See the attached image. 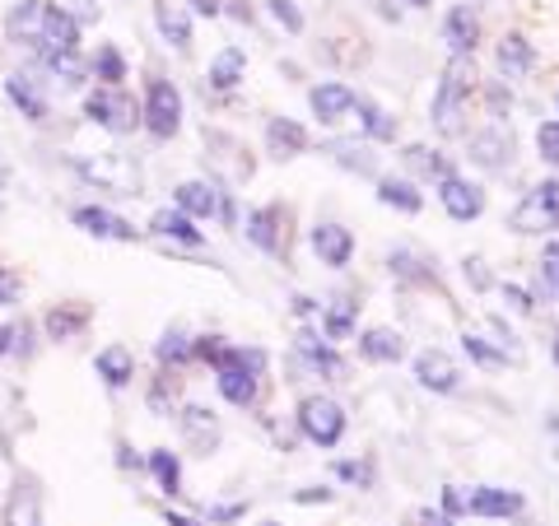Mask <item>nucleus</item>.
<instances>
[{"label":"nucleus","mask_w":559,"mask_h":526,"mask_svg":"<svg viewBox=\"0 0 559 526\" xmlns=\"http://www.w3.org/2000/svg\"><path fill=\"white\" fill-rule=\"evenodd\" d=\"M261 373H266V349L252 345H224L215 359V387L238 410H252L261 396Z\"/></svg>","instance_id":"nucleus-1"},{"label":"nucleus","mask_w":559,"mask_h":526,"mask_svg":"<svg viewBox=\"0 0 559 526\" xmlns=\"http://www.w3.org/2000/svg\"><path fill=\"white\" fill-rule=\"evenodd\" d=\"M476 89V70H471V57H452L443 80H439V94H433V127L443 135H457V117L466 112V98Z\"/></svg>","instance_id":"nucleus-2"},{"label":"nucleus","mask_w":559,"mask_h":526,"mask_svg":"<svg viewBox=\"0 0 559 526\" xmlns=\"http://www.w3.org/2000/svg\"><path fill=\"white\" fill-rule=\"evenodd\" d=\"M140 127H145L154 140H173L182 131V89L173 80L154 75L145 84V103H140Z\"/></svg>","instance_id":"nucleus-3"},{"label":"nucleus","mask_w":559,"mask_h":526,"mask_svg":"<svg viewBox=\"0 0 559 526\" xmlns=\"http://www.w3.org/2000/svg\"><path fill=\"white\" fill-rule=\"evenodd\" d=\"M84 117L112 135H131L140 127V103L127 89H103L98 84V89L84 94Z\"/></svg>","instance_id":"nucleus-4"},{"label":"nucleus","mask_w":559,"mask_h":526,"mask_svg":"<svg viewBox=\"0 0 559 526\" xmlns=\"http://www.w3.org/2000/svg\"><path fill=\"white\" fill-rule=\"evenodd\" d=\"M294 419H299V433L308 443H318L322 452H331L345 438V410L331 396H304Z\"/></svg>","instance_id":"nucleus-5"},{"label":"nucleus","mask_w":559,"mask_h":526,"mask_svg":"<svg viewBox=\"0 0 559 526\" xmlns=\"http://www.w3.org/2000/svg\"><path fill=\"white\" fill-rule=\"evenodd\" d=\"M242 234H248L252 248H261L266 256L285 261L289 256V205H280V201L257 205L252 215H248V224H242Z\"/></svg>","instance_id":"nucleus-6"},{"label":"nucleus","mask_w":559,"mask_h":526,"mask_svg":"<svg viewBox=\"0 0 559 526\" xmlns=\"http://www.w3.org/2000/svg\"><path fill=\"white\" fill-rule=\"evenodd\" d=\"M513 229L518 234H550V229H559V178L532 187L527 196L518 201Z\"/></svg>","instance_id":"nucleus-7"},{"label":"nucleus","mask_w":559,"mask_h":526,"mask_svg":"<svg viewBox=\"0 0 559 526\" xmlns=\"http://www.w3.org/2000/svg\"><path fill=\"white\" fill-rule=\"evenodd\" d=\"M70 224L84 229L90 238H103V242H135L140 238V229H131V219H121L103 205H75L70 210Z\"/></svg>","instance_id":"nucleus-8"},{"label":"nucleus","mask_w":559,"mask_h":526,"mask_svg":"<svg viewBox=\"0 0 559 526\" xmlns=\"http://www.w3.org/2000/svg\"><path fill=\"white\" fill-rule=\"evenodd\" d=\"M415 382L425 392H433V396H452L462 387V368L452 363L443 349H419L415 355Z\"/></svg>","instance_id":"nucleus-9"},{"label":"nucleus","mask_w":559,"mask_h":526,"mask_svg":"<svg viewBox=\"0 0 559 526\" xmlns=\"http://www.w3.org/2000/svg\"><path fill=\"white\" fill-rule=\"evenodd\" d=\"M439 201H443V210L457 224L485 215V191H480V182H466L462 172H448V178H439Z\"/></svg>","instance_id":"nucleus-10"},{"label":"nucleus","mask_w":559,"mask_h":526,"mask_svg":"<svg viewBox=\"0 0 559 526\" xmlns=\"http://www.w3.org/2000/svg\"><path fill=\"white\" fill-rule=\"evenodd\" d=\"M294 355H299L312 373L318 378H331V382H341V373H345V359L331 349V340L326 336H318L312 326H304L299 336H294Z\"/></svg>","instance_id":"nucleus-11"},{"label":"nucleus","mask_w":559,"mask_h":526,"mask_svg":"<svg viewBox=\"0 0 559 526\" xmlns=\"http://www.w3.org/2000/svg\"><path fill=\"white\" fill-rule=\"evenodd\" d=\"M308 242L322 266H331V271H345L349 256H355V234H349L345 224H318V229L308 234Z\"/></svg>","instance_id":"nucleus-12"},{"label":"nucleus","mask_w":559,"mask_h":526,"mask_svg":"<svg viewBox=\"0 0 559 526\" xmlns=\"http://www.w3.org/2000/svg\"><path fill=\"white\" fill-rule=\"evenodd\" d=\"M355 103H359V94L349 89V84H341V80H326V84H312L308 89V108H312V117L318 121H341L345 112H355Z\"/></svg>","instance_id":"nucleus-13"},{"label":"nucleus","mask_w":559,"mask_h":526,"mask_svg":"<svg viewBox=\"0 0 559 526\" xmlns=\"http://www.w3.org/2000/svg\"><path fill=\"white\" fill-rule=\"evenodd\" d=\"M471 159H476L480 168H495V172H503L513 164V131L503 127V121H495L489 131H480V135H471Z\"/></svg>","instance_id":"nucleus-14"},{"label":"nucleus","mask_w":559,"mask_h":526,"mask_svg":"<svg viewBox=\"0 0 559 526\" xmlns=\"http://www.w3.org/2000/svg\"><path fill=\"white\" fill-rule=\"evenodd\" d=\"M90 322H94L90 303H57V308H47V318H43V336L66 345V340L84 336V326H90Z\"/></svg>","instance_id":"nucleus-15"},{"label":"nucleus","mask_w":559,"mask_h":526,"mask_svg":"<svg viewBox=\"0 0 559 526\" xmlns=\"http://www.w3.org/2000/svg\"><path fill=\"white\" fill-rule=\"evenodd\" d=\"M94 373L103 378V387H108V392L131 387V378H135V355H131L127 345H103L98 355H94Z\"/></svg>","instance_id":"nucleus-16"},{"label":"nucleus","mask_w":559,"mask_h":526,"mask_svg":"<svg viewBox=\"0 0 559 526\" xmlns=\"http://www.w3.org/2000/svg\"><path fill=\"white\" fill-rule=\"evenodd\" d=\"M443 38L452 47V57H471V51L480 47V20L471 5H452L448 20H443Z\"/></svg>","instance_id":"nucleus-17"},{"label":"nucleus","mask_w":559,"mask_h":526,"mask_svg":"<svg viewBox=\"0 0 559 526\" xmlns=\"http://www.w3.org/2000/svg\"><path fill=\"white\" fill-rule=\"evenodd\" d=\"M5 526H43V494L33 476L14 480V494L5 503Z\"/></svg>","instance_id":"nucleus-18"},{"label":"nucleus","mask_w":559,"mask_h":526,"mask_svg":"<svg viewBox=\"0 0 559 526\" xmlns=\"http://www.w3.org/2000/svg\"><path fill=\"white\" fill-rule=\"evenodd\" d=\"M466 513H476V517H518L522 513V494H518V489L480 485V489H471Z\"/></svg>","instance_id":"nucleus-19"},{"label":"nucleus","mask_w":559,"mask_h":526,"mask_svg":"<svg viewBox=\"0 0 559 526\" xmlns=\"http://www.w3.org/2000/svg\"><path fill=\"white\" fill-rule=\"evenodd\" d=\"M178 425H182V433H187V443L201 452V457H210V452L219 447V419H215V410H205V406H182V415H178Z\"/></svg>","instance_id":"nucleus-20"},{"label":"nucleus","mask_w":559,"mask_h":526,"mask_svg":"<svg viewBox=\"0 0 559 526\" xmlns=\"http://www.w3.org/2000/svg\"><path fill=\"white\" fill-rule=\"evenodd\" d=\"M150 234L178 242V248H201V242H205V234L197 229V219H187L182 210H154V215H150Z\"/></svg>","instance_id":"nucleus-21"},{"label":"nucleus","mask_w":559,"mask_h":526,"mask_svg":"<svg viewBox=\"0 0 559 526\" xmlns=\"http://www.w3.org/2000/svg\"><path fill=\"white\" fill-rule=\"evenodd\" d=\"M266 150L275 154V159H299V154L308 150V131L294 117H271L266 121Z\"/></svg>","instance_id":"nucleus-22"},{"label":"nucleus","mask_w":559,"mask_h":526,"mask_svg":"<svg viewBox=\"0 0 559 526\" xmlns=\"http://www.w3.org/2000/svg\"><path fill=\"white\" fill-rule=\"evenodd\" d=\"M173 201H178L173 210H182L187 219H215L219 215V187L215 182H182Z\"/></svg>","instance_id":"nucleus-23"},{"label":"nucleus","mask_w":559,"mask_h":526,"mask_svg":"<svg viewBox=\"0 0 559 526\" xmlns=\"http://www.w3.org/2000/svg\"><path fill=\"white\" fill-rule=\"evenodd\" d=\"M242 70H248V57H242V47H224L215 61H210L205 70V84L215 94H234L238 84H242Z\"/></svg>","instance_id":"nucleus-24"},{"label":"nucleus","mask_w":559,"mask_h":526,"mask_svg":"<svg viewBox=\"0 0 559 526\" xmlns=\"http://www.w3.org/2000/svg\"><path fill=\"white\" fill-rule=\"evenodd\" d=\"M359 355L369 363H396L406 355V340H401V331H392V326H369L359 336Z\"/></svg>","instance_id":"nucleus-25"},{"label":"nucleus","mask_w":559,"mask_h":526,"mask_svg":"<svg viewBox=\"0 0 559 526\" xmlns=\"http://www.w3.org/2000/svg\"><path fill=\"white\" fill-rule=\"evenodd\" d=\"M388 271L401 279V285H429V289H439V275H433V266L419 252H411V248H392L388 252Z\"/></svg>","instance_id":"nucleus-26"},{"label":"nucleus","mask_w":559,"mask_h":526,"mask_svg":"<svg viewBox=\"0 0 559 526\" xmlns=\"http://www.w3.org/2000/svg\"><path fill=\"white\" fill-rule=\"evenodd\" d=\"M5 98L20 108L24 121H47V98L38 94V80L33 75H10L5 80Z\"/></svg>","instance_id":"nucleus-27"},{"label":"nucleus","mask_w":559,"mask_h":526,"mask_svg":"<svg viewBox=\"0 0 559 526\" xmlns=\"http://www.w3.org/2000/svg\"><path fill=\"white\" fill-rule=\"evenodd\" d=\"M154 24L173 43V51H191V20L173 5V0H154Z\"/></svg>","instance_id":"nucleus-28"},{"label":"nucleus","mask_w":559,"mask_h":526,"mask_svg":"<svg viewBox=\"0 0 559 526\" xmlns=\"http://www.w3.org/2000/svg\"><path fill=\"white\" fill-rule=\"evenodd\" d=\"M145 470H150L154 485H159L168 499H178V494H182V462H178V452L154 447L150 457H145Z\"/></svg>","instance_id":"nucleus-29"},{"label":"nucleus","mask_w":559,"mask_h":526,"mask_svg":"<svg viewBox=\"0 0 559 526\" xmlns=\"http://www.w3.org/2000/svg\"><path fill=\"white\" fill-rule=\"evenodd\" d=\"M90 75L103 84V89H121V80H127V57H121L112 43H103L90 57Z\"/></svg>","instance_id":"nucleus-30"},{"label":"nucleus","mask_w":559,"mask_h":526,"mask_svg":"<svg viewBox=\"0 0 559 526\" xmlns=\"http://www.w3.org/2000/svg\"><path fill=\"white\" fill-rule=\"evenodd\" d=\"M154 359H159V368H168V373H182V368L191 363V340L182 326H168L159 345H154Z\"/></svg>","instance_id":"nucleus-31"},{"label":"nucleus","mask_w":559,"mask_h":526,"mask_svg":"<svg viewBox=\"0 0 559 526\" xmlns=\"http://www.w3.org/2000/svg\"><path fill=\"white\" fill-rule=\"evenodd\" d=\"M355 322H359V303L355 298H341V303H331L322 312V336L326 340H349L355 336Z\"/></svg>","instance_id":"nucleus-32"},{"label":"nucleus","mask_w":559,"mask_h":526,"mask_svg":"<svg viewBox=\"0 0 559 526\" xmlns=\"http://www.w3.org/2000/svg\"><path fill=\"white\" fill-rule=\"evenodd\" d=\"M378 201L401 210V215H419V210H425V196L415 191V182H401V178H382L378 182Z\"/></svg>","instance_id":"nucleus-33"},{"label":"nucleus","mask_w":559,"mask_h":526,"mask_svg":"<svg viewBox=\"0 0 559 526\" xmlns=\"http://www.w3.org/2000/svg\"><path fill=\"white\" fill-rule=\"evenodd\" d=\"M532 65H536L532 43L522 38V33H509V38L499 43V70H503V75H527Z\"/></svg>","instance_id":"nucleus-34"},{"label":"nucleus","mask_w":559,"mask_h":526,"mask_svg":"<svg viewBox=\"0 0 559 526\" xmlns=\"http://www.w3.org/2000/svg\"><path fill=\"white\" fill-rule=\"evenodd\" d=\"M145 401H150V410H154V415H178V373L159 368V378L150 382Z\"/></svg>","instance_id":"nucleus-35"},{"label":"nucleus","mask_w":559,"mask_h":526,"mask_svg":"<svg viewBox=\"0 0 559 526\" xmlns=\"http://www.w3.org/2000/svg\"><path fill=\"white\" fill-rule=\"evenodd\" d=\"M355 112H359L364 135H373V140H396V117H388V112L378 108V103L359 98V103H355Z\"/></svg>","instance_id":"nucleus-36"},{"label":"nucleus","mask_w":559,"mask_h":526,"mask_svg":"<svg viewBox=\"0 0 559 526\" xmlns=\"http://www.w3.org/2000/svg\"><path fill=\"white\" fill-rule=\"evenodd\" d=\"M326 154H331V159H336L341 168H355V172H364V178H373V159H369V150L355 145V140H331Z\"/></svg>","instance_id":"nucleus-37"},{"label":"nucleus","mask_w":559,"mask_h":526,"mask_svg":"<svg viewBox=\"0 0 559 526\" xmlns=\"http://www.w3.org/2000/svg\"><path fill=\"white\" fill-rule=\"evenodd\" d=\"M401 159H406V168H415L419 178H448V172H452L443 154L439 150H425V145H411Z\"/></svg>","instance_id":"nucleus-38"},{"label":"nucleus","mask_w":559,"mask_h":526,"mask_svg":"<svg viewBox=\"0 0 559 526\" xmlns=\"http://www.w3.org/2000/svg\"><path fill=\"white\" fill-rule=\"evenodd\" d=\"M462 349H466V359H476L480 368H503V363H509V355H503L499 345H489L485 336H471V331L462 336Z\"/></svg>","instance_id":"nucleus-39"},{"label":"nucleus","mask_w":559,"mask_h":526,"mask_svg":"<svg viewBox=\"0 0 559 526\" xmlns=\"http://www.w3.org/2000/svg\"><path fill=\"white\" fill-rule=\"evenodd\" d=\"M336 476L345 485H355V489H373L378 485V466L369 457H359V462H336Z\"/></svg>","instance_id":"nucleus-40"},{"label":"nucleus","mask_w":559,"mask_h":526,"mask_svg":"<svg viewBox=\"0 0 559 526\" xmlns=\"http://www.w3.org/2000/svg\"><path fill=\"white\" fill-rule=\"evenodd\" d=\"M536 154L546 164H559V121H540L536 127Z\"/></svg>","instance_id":"nucleus-41"},{"label":"nucleus","mask_w":559,"mask_h":526,"mask_svg":"<svg viewBox=\"0 0 559 526\" xmlns=\"http://www.w3.org/2000/svg\"><path fill=\"white\" fill-rule=\"evenodd\" d=\"M266 10H271L275 24H285V33H304V14L294 0H266Z\"/></svg>","instance_id":"nucleus-42"},{"label":"nucleus","mask_w":559,"mask_h":526,"mask_svg":"<svg viewBox=\"0 0 559 526\" xmlns=\"http://www.w3.org/2000/svg\"><path fill=\"white\" fill-rule=\"evenodd\" d=\"M20 294H24V279L14 275L10 266H0V308H14L20 303Z\"/></svg>","instance_id":"nucleus-43"},{"label":"nucleus","mask_w":559,"mask_h":526,"mask_svg":"<svg viewBox=\"0 0 559 526\" xmlns=\"http://www.w3.org/2000/svg\"><path fill=\"white\" fill-rule=\"evenodd\" d=\"M219 349H224V336H197V340H191V359H201V363L215 368Z\"/></svg>","instance_id":"nucleus-44"},{"label":"nucleus","mask_w":559,"mask_h":526,"mask_svg":"<svg viewBox=\"0 0 559 526\" xmlns=\"http://www.w3.org/2000/svg\"><path fill=\"white\" fill-rule=\"evenodd\" d=\"M10 355H20L24 363L38 355V340H33V322H20V326H14V349H10Z\"/></svg>","instance_id":"nucleus-45"},{"label":"nucleus","mask_w":559,"mask_h":526,"mask_svg":"<svg viewBox=\"0 0 559 526\" xmlns=\"http://www.w3.org/2000/svg\"><path fill=\"white\" fill-rule=\"evenodd\" d=\"M242 513H248V503H219V507H205V522L229 526V522H242Z\"/></svg>","instance_id":"nucleus-46"},{"label":"nucleus","mask_w":559,"mask_h":526,"mask_svg":"<svg viewBox=\"0 0 559 526\" xmlns=\"http://www.w3.org/2000/svg\"><path fill=\"white\" fill-rule=\"evenodd\" d=\"M439 513H448L452 522H457V517H466V494H462L457 485H448V489H443V499H439Z\"/></svg>","instance_id":"nucleus-47"},{"label":"nucleus","mask_w":559,"mask_h":526,"mask_svg":"<svg viewBox=\"0 0 559 526\" xmlns=\"http://www.w3.org/2000/svg\"><path fill=\"white\" fill-rule=\"evenodd\" d=\"M499 294H503V303H513L518 312H536L532 289H522V285H499Z\"/></svg>","instance_id":"nucleus-48"},{"label":"nucleus","mask_w":559,"mask_h":526,"mask_svg":"<svg viewBox=\"0 0 559 526\" xmlns=\"http://www.w3.org/2000/svg\"><path fill=\"white\" fill-rule=\"evenodd\" d=\"M406 526H457L448 513H439V507H415V513L406 517Z\"/></svg>","instance_id":"nucleus-49"},{"label":"nucleus","mask_w":559,"mask_h":526,"mask_svg":"<svg viewBox=\"0 0 559 526\" xmlns=\"http://www.w3.org/2000/svg\"><path fill=\"white\" fill-rule=\"evenodd\" d=\"M485 98H489V117H495V121H503V117H509V89H503V84H489V89H485Z\"/></svg>","instance_id":"nucleus-50"},{"label":"nucleus","mask_w":559,"mask_h":526,"mask_svg":"<svg viewBox=\"0 0 559 526\" xmlns=\"http://www.w3.org/2000/svg\"><path fill=\"white\" fill-rule=\"evenodd\" d=\"M117 466L121 470H145V457H135V447L127 443V438H117Z\"/></svg>","instance_id":"nucleus-51"},{"label":"nucleus","mask_w":559,"mask_h":526,"mask_svg":"<svg viewBox=\"0 0 559 526\" xmlns=\"http://www.w3.org/2000/svg\"><path fill=\"white\" fill-rule=\"evenodd\" d=\"M466 279H471V285H476V289H489V285H495V279H489V271H485V261H480V256H466Z\"/></svg>","instance_id":"nucleus-52"},{"label":"nucleus","mask_w":559,"mask_h":526,"mask_svg":"<svg viewBox=\"0 0 559 526\" xmlns=\"http://www.w3.org/2000/svg\"><path fill=\"white\" fill-rule=\"evenodd\" d=\"M294 503H331V489L326 485H312V489H299V494H294Z\"/></svg>","instance_id":"nucleus-53"},{"label":"nucleus","mask_w":559,"mask_h":526,"mask_svg":"<svg viewBox=\"0 0 559 526\" xmlns=\"http://www.w3.org/2000/svg\"><path fill=\"white\" fill-rule=\"evenodd\" d=\"M294 312H299V318H318V298H308V294H294Z\"/></svg>","instance_id":"nucleus-54"},{"label":"nucleus","mask_w":559,"mask_h":526,"mask_svg":"<svg viewBox=\"0 0 559 526\" xmlns=\"http://www.w3.org/2000/svg\"><path fill=\"white\" fill-rule=\"evenodd\" d=\"M540 285H546L550 294H559V266H550V261H540Z\"/></svg>","instance_id":"nucleus-55"},{"label":"nucleus","mask_w":559,"mask_h":526,"mask_svg":"<svg viewBox=\"0 0 559 526\" xmlns=\"http://www.w3.org/2000/svg\"><path fill=\"white\" fill-rule=\"evenodd\" d=\"M164 526H201V522L187 517V513H173V507H164Z\"/></svg>","instance_id":"nucleus-56"},{"label":"nucleus","mask_w":559,"mask_h":526,"mask_svg":"<svg viewBox=\"0 0 559 526\" xmlns=\"http://www.w3.org/2000/svg\"><path fill=\"white\" fill-rule=\"evenodd\" d=\"M10 349H14V326H10V322H0V359H5Z\"/></svg>","instance_id":"nucleus-57"},{"label":"nucleus","mask_w":559,"mask_h":526,"mask_svg":"<svg viewBox=\"0 0 559 526\" xmlns=\"http://www.w3.org/2000/svg\"><path fill=\"white\" fill-rule=\"evenodd\" d=\"M191 10L205 14V20H215V14H219V0H191Z\"/></svg>","instance_id":"nucleus-58"},{"label":"nucleus","mask_w":559,"mask_h":526,"mask_svg":"<svg viewBox=\"0 0 559 526\" xmlns=\"http://www.w3.org/2000/svg\"><path fill=\"white\" fill-rule=\"evenodd\" d=\"M540 261H550V266H559V238L546 242V252H540Z\"/></svg>","instance_id":"nucleus-59"},{"label":"nucleus","mask_w":559,"mask_h":526,"mask_svg":"<svg viewBox=\"0 0 559 526\" xmlns=\"http://www.w3.org/2000/svg\"><path fill=\"white\" fill-rule=\"evenodd\" d=\"M550 355H555V363H559V331H555V340H550Z\"/></svg>","instance_id":"nucleus-60"},{"label":"nucleus","mask_w":559,"mask_h":526,"mask_svg":"<svg viewBox=\"0 0 559 526\" xmlns=\"http://www.w3.org/2000/svg\"><path fill=\"white\" fill-rule=\"evenodd\" d=\"M406 5H415V10H425V5H433V0H406Z\"/></svg>","instance_id":"nucleus-61"},{"label":"nucleus","mask_w":559,"mask_h":526,"mask_svg":"<svg viewBox=\"0 0 559 526\" xmlns=\"http://www.w3.org/2000/svg\"><path fill=\"white\" fill-rule=\"evenodd\" d=\"M546 425H550V429H555V433H559V415H550V419H546Z\"/></svg>","instance_id":"nucleus-62"},{"label":"nucleus","mask_w":559,"mask_h":526,"mask_svg":"<svg viewBox=\"0 0 559 526\" xmlns=\"http://www.w3.org/2000/svg\"><path fill=\"white\" fill-rule=\"evenodd\" d=\"M261 526H280V522H261Z\"/></svg>","instance_id":"nucleus-63"}]
</instances>
